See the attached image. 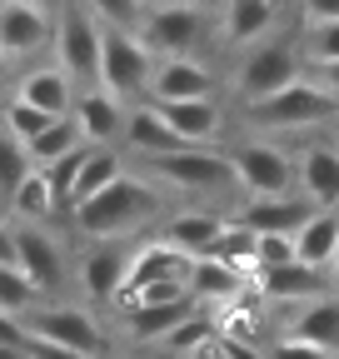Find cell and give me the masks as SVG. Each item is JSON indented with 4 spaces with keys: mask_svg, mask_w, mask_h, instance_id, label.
Returning a JSON list of instances; mask_svg holds the SVG:
<instances>
[{
    "mask_svg": "<svg viewBox=\"0 0 339 359\" xmlns=\"http://www.w3.org/2000/svg\"><path fill=\"white\" fill-rule=\"evenodd\" d=\"M100 50H105L100 15L85 0H65L60 15H55V65L80 90H90V85H100Z\"/></svg>",
    "mask_w": 339,
    "mask_h": 359,
    "instance_id": "4",
    "label": "cell"
},
{
    "mask_svg": "<svg viewBox=\"0 0 339 359\" xmlns=\"http://www.w3.org/2000/svg\"><path fill=\"white\" fill-rule=\"evenodd\" d=\"M305 45L294 40V35H270V40H260V45H249L244 50V60L235 65V100L240 105H254V100H270V95H279L284 85H294V80H305Z\"/></svg>",
    "mask_w": 339,
    "mask_h": 359,
    "instance_id": "3",
    "label": "cell"
},
{
    "mask_svg": "<svg viewBox=\"0 0 339 359\" xmlns=\"http://www.w3.org/2000/svg\"><path fill=\"white\" fill-rule=\"evenodd\" d=\"M215 339H220V320L209 309H195L160 349H165V359H205L209 349H215Z\"/></svg>",
    "mask_w": 339,
    "mask_h": 359,
    "instance_id": "29",
    "label": "cell"
},
{
    "mask_svg": "<svg viewBox=\"0 0 339 359\" xmlns=\"http://www.w3.org/2000/svg\"><path fill=\"white\" fill-rule=\"evenodd\" d=\"M195 309H200V304L185 294V299H165V304H125V309H115V314H120L125 334H130L135 344H155V349H160Z\"/></svg>",
    "mask_w": 339,
    "mask_h": 359,
    "instance_id": "18",
    "label": "cell"
},
{
    "mask_svg": "<svg viewBox=\"0 0 339 359\" xmlns=\"http://www.w3.org/2000/svg\"><path fill=\"white\" fill-rule=\"evenodd\" d=\"M130 250L135 245H125V240H95L90 250L80 255V269H75V280H80V294L95 304H110L120 299L125 290V275H130Z\"/></svg>",
    "mask_w": 339,
    "mask_h": 359,
    "instance_id": "10",
    "label": "cell"
},
{
    "mask_svg": "<svg viewBox=\"0 0 339 359\" xmlns=\"http://www.w3.org/2000/svg\"><path fill=\"white\" fill-rule=\"evenodd\" d=\"M55 120H60V115H46V110L25 105V100H11V105H0V130H6V135H15L20 145L40 140V135H46Z\"/></svg>",
    "mask_w": 339,
    "mask_h": 359,
    "instance_id": "32",
    "label": "cell"
},
{
    "mask_svg": "<svg viewBox=\"0 0 339 359\" xmlns=\"http://www.w3.org/2000/svg\"><path fill=\"white\" fill-rule=\"evenodd\" d=\"M310 75L329 90V95H339V60H329V65H310Z\"/></svg>",
    "mask_w": 339,
    "mask_h": 359,
    "instance_id": "43",
    "label": "cell"
},
{
    "mask_svg": "<svg viewBox=\"0 0 339 359\" xmlns=\"http://www.w3.org/2000/svg\"><path fill=\"white\" fill-rule=\"evenodd\" d=\"M254 294L270 299V304H294V309H300V304H310L319 294H334V275H329V269L289 259V264L260 269V275H254Z\"/></svg>",
    "mask_w": 339,
    "mask_h": 359,
    "instance_id": "12",
    "label": "cell"
},
{
    "mask_svg": "<svg viewBox=\"0 0 339 359\" xmlns=\"http://www.w3.org/2000/svg\"><path fill=\"white\" fill-rule=\"evenodd\" d=\"M50 40H55V20H50V11L25 6V0H6V11H0V60L40 55Z\"/></svg>",
    "mask_w": 339,
    "mask_h": 359,
    "instance_id": "14",
    "label": "cell"
},
{
    "mask_svg": "<svg viewBox=\"0 0 339 359\" xmlns=\"http://www.w3.org/2000/svg\"><path fill=\"white\" fill-rule=\"evenodd\" d=\"M145 40V50L155 60H175V55H190L195 45L205 40V11L190 6V0H180V6H160L145 15V25L135 30Z\"/></svg>",
    "mask_w": 339,
    "mask_h": 359,
    "instance_id": "9",
    "label": "cell"
},
{
    "mask_svg": "<svg viewBox=\"0 0 339 359\" xmlns=\"http://www.w3.org/2000/svg\"><path fill=\"white\" fill-rule=\"evenodd\" d=\"M205 359H270L260 344H249V339H235V334H220L215 349H209Z\"/></svg>",
    "mask_w": 339,
    "mask_h": 359,
    "instance_id": "39",
    "label": "cell"
},
{
    "mask_svg": "<svg viewBox=\"0 0 339 359\" xmlns=\"http://www.w3.org/2000/svg\"><path fill=\"white\" fill-rule=\"evenodd\" d=\"M305 25H334L339 20V0H300Z\"/></svg>",
    "mask_w": 339,
    "mask_h": 359,
    "instance_id": "40",
    "label": "cell"
},
{
    "mask_svg": "<svg viewBox=\"0 0 339 359\" xmlns=\"http://www.w3.org/2000/svg\"><path fill=\"white\" fill-rule=\"evenodd\" d=\"M15 264L20 275L40 290V299L65 285V250L46 224H15Z\"/></svg>",
    "mask_w": 339,
    "mask_h": 359,
    "instance_id": "11",
    "label": "cell"
},
{
    "mask_svg": "<svg viewBox=\"0 0 339 359\" xmlns=\"http://www.w3.org/2000/svg\"><path fill=\"white\" fill-rule=\"evenodd\" d=\"M0 344H20V349H30L25 320H15V314H0Z\"/></svg>",
    "mask_w": 339,
    "mask_h": 359,
    "instance_id": "41",
    "label": "cell"
},
{
    "mask_svg": "<svg viewBox=\"0 0 339 359\" xmlns=\"http://www.w3.org/2000/svg\"><path fill=\"white\" fill-rule=\"evenodd\" d=\"M125 145H130L140 160H155V155H170V150H185V140L165 125V115H160L150 100L130 105V115H125Z\"/></svg>",
    "mask_w": 339,
    "mask_h": 359,
    "instance_id": "25",
    "label": "cell"
},
{
    "mask_svg": "<svg viewBox=\"0 0 339 359\" xmlns=\"http://www.w3.org/2000/svg\"><path fill=\"white\" fill-rule=\"evenodd\" d=\"M244 125L254 135H289V130H314L324 120H339V95H329V90L305 70V80L284 85L279 95L270 100H254V105H240Z\"/></svg>",
    "mask_w": 339,
    "mask_h": 359,
    "instance_id": "2",
    "label": "cell"
},
{
    "mask_svg": "<svg viewBox=\"0 0 339 359\" xmlns=\"http://www.w3.org/2000/svg\"><path fill=\"white\" fill-rule=\"evenodd\" d=\"M35 304H40V290L20 275V264H0V314H15V320H25Z\"/></svg>",
    "mask_w": 339,
    "mask_h": 359,
    "instance_id": "34",
    "label": "cell"
},
{
    "mask_svg": "<svg viewBox=\"0 0 339 359\" xmlns=\"http://www.w3.org/2000/svg\"><path fill=\"white\" fill-rule=\"evenodd\" d=\"M0 264H15V224L0 219Z\"/></svg>",
    "mask_w": 339,
    "mask_h": 359,
    "instance_id": "44",
    "label": "cell"
},
{
    "mask_svg": "<svg viewBox=\"0 0 339 359\" xmlns=\"http://www.w3.org/2000/svg\"><path fill=\"white\" fill-rule=\"evenodd\" d=\"M220 95V80L205 60L195 55H175V60H160L155 80H150V100L155 105H180V100H215Z\"/></svg>",
    "mask_w": 339,
    "mask_h": 359,
    "instance_id": "13",
    "label": "cell"
},
{
    "mask_svg": "<svg viewBox=\"0 0 339 359\" xmlns=\"http://www.w3.org/2000/svg\"><path fill=\"white\" fill-rule=\"evenodd\" d=\"M25 334L40 339V344H60V349H75V354H90V359L105 354V325H100V314L90 304L40 299L25 314Z\"/></svg>",
    "mask_w": 339,
    "mask_h": 359,
    "instance_id": "7",
    "label": "cell"
},
{
    "mask_svg": "<svg viewBox=\"0 0 339 359\" xmlns=\"http://www.w3.org/2000/svg\"><path fill=\"white\" fill-rule=\"evenodd\" d=\"M300 160V195L314 210H339V145H305Z\"/></svg>",
    "mask_w": 339,
    "mask_h": 359,
    "instance_id": "21",
    "label": "cell"
},
{
    "mask_svg": "<svg viewBox=\"0 0 339 359\" xmlns=\"http://www.w3.org/2000/svg\"><path fill=\"white\" fill-rule=\"evenodd\" d=\"M190 6H200V11H205V6H225V0H190Z\"/></svg>",
    "mask_w": 339,
    "mask_h": 359,
    "instance_id": "48",
    "label": "cell"
},
{
    "mask_svg": "<svg viewBox=\"0 0 339 359\" xmlns=\"http://www.w3.org/2000/svg\"><path fill=\"white\" fill-rule=\"evenodd\" d=\"M265 354H270V359H339L334 349H319V344H310V339H294V334H275Z\"/></svg>",
    "mask_w": 339,
    "mask_h": 359,
    "instance_id": "37",
    "label": "cell"
},
{
    "mask_svg": "<svg viewBox=\"0 0 339 359\" xmlns=\"http://www.w3.org/2000/svg\"><path fill=\"white\" fill-rule=\"evenodd\" d=\"M160 185L155 180H140V175H120L110 190H100L95 200H85L70 224L85 235V240H125V235H140L145 224L160 215Z\"/></svg>",
    "mask_w": 339,
    "mask_h": 359,
    "instance_id": "1",
    "label": "cell"
},
{
    "mask_svg": "<svg viewBox=\"0 0 339 359\" xmlns=\"http://www.w3.org/2000/svg\"><path fill=\"white\" fill-rule=\"evenodd\" d=\"M155 55L145 50V40L135 30H110L105 25V50H100V90H110L115 100H150L155 80Z\"/></svg>",
    "mask_w": 339,
    "mask_h": 359,
    "instance_id": "8",
    "label": "cell"
},
{
    "mask_svg": "<svg viewBox=\"0 0 339 359\" xmlns=\"http://www.w3.org/2000/svg\"><path fill=\"white\" fill-rule=\"evenodd\" d=\"M125 115H130L125 100H115L110 90H100V85L80 90L75 110H70V120L85 135V145H115V140H125Z\"/></svg>",
    "mask_w": 339,
    "mask_h": 359,
    "instance_id": "19",
    "label": "cell"
},
{
    "mask_svg": "<svg viewBox=\"0 0 339 359\" xmlns=\"http://www.w3.org/2000/svg\"><path fill=\"white\" fill-rule=\"evenodd\" d=\"M329 60H339V20L310 25V35H305V65H329Z\"/></svg>",
    "mask_w": 339,
    "mask_h": 359,
    "instance_id": "36",
    "label": "cell"
},
{
    "mask_svg": "<svg viewBox=\"0 0 339 359\" xmlns=\"http://www.w3.org/2000/svg\"><path fill=\"white\" fill-rule=\"evenodd\" d=\"M140 6H145V15H150V11H160V6H180V0H140Z\"/></svg>",
    "mask_w": 339,
    "mask_h": 359,
    "instance_id": "46",
    "label": "cell"
},
{
    "mask_svg": "<svg viewBox=\"0 0 339 359\" xmlns=\"http://www.w3.org/2000/svg\"><path fill=\"white\" fill-rule=\"evenodd\" d=\"M120 175H125V160L115 155V145H90V155H85V165H80V180H75V190H70V215L85 200H95L100 190H110Z\"/></svg>",
    "mask_w": 339,
    "mask_h": 359,
    "instance_id": "28",
    "label": "cell"
},
{
    "mask_svg": "<svg viewBox=\"0 0 339 359\" xmlns=\"http://www.w3.org/2000/svg\"><path fill=\"white\" fill-rule=\"evenodd\" d=\"M225 230H230V215L225 210H180V215H170L160 224L155 240H165V245H175L180 255L200 259V255H209V250L220 245Z\"/></svg>",
    "mask_w": 339,
    "mask_h": 359,
    "instance_id": "17",
    "label": "cell"
},
{
    "mask_svg": "<svg viewBox=\"0 0 339 359\" xmlns=\"http://www.w3.org/2000/svg\"><path fill=\"white\" fill-rule=\"evenodd\" d=\"M334 145H339V120H334Z\"/></svg>",
    "mask_w": 339,
    "mask_h": 359,
    "instance_id": "51",
    "label": "cell"
},
{
    "mask_svg": "<svg viewBox=\"0 0 339 359\" xmlns=\"http://www.w3.org/2000/svg\"><path fill=\"white\" fill-rule=\"evenodd\" d=\"M339 255V210H314L300 235H294V259L300 264H314V269H329Z\"/></svg>",
    "mask_w": 339,
    "mask_h": 359,
    "instance_id": "27",
    "label": "cell"
},
{
    "mask_svg": "<svg viewBox=\"0 0 339 359\" xmlns=\"http://www.w3.org/2000/svg\"><path fill=\"white\" fill-rule=\"evenodd\" d=\"M11 210H15L20 224H50L55 215H65L60 200H55V190H50V175L46 170H30V180L11 195Z\"/></svg>",
    "mask_w": 339,
    "mask_h": 359,
    "instance_id": "30",
    "label": "cell"
},
{
    "mask_svg": "<svg viewBox=\"0 0 339 359\" xmlns=\"http://www.w3.org/2000/svg\"><path fill=\"white\" fill-rule=\"evenodd\" d=\"M30 359H90V354H75V349H60V344H40V339H30Z\"/></svg>",
    "mask_w": 339,
    "mask_h": 359,
    "instance_id": "42",
    "label": "cell"
},
{
    "mask_svg": "<svg viewBox=\"0 0 339 359\" xmlns=\"http://www.w3.org/2000/svg\"><path fill=\"white\" fill-rule=\"evenodd\" d=\"M190 299L200 304V309H225V304H235L249 285H254V275H244L240 264H230V259H215V255H200V259H190Z\"/></svg>",
    "mask_w": 339,
    "mask_h": 359,
    "instance_id": "16",
    "label": "cell"
},
{
    "mask_svg": "<svg viewBox=\"0 0 339 359\" xmlns=\"http://www.w3.org/2000/svg\"><path fill=\"white\" fill-rule=\"evenodd\" d=\"M75 95H80V85L60 65H35V70H25L15 80V100L46 110V115H70L75 110Z\"/></svg>",
    "mask_w": 339,
    "mask_h": 359,
    "instance_id": "22",
    "label": "cell"
},
{
    "mask_svg": "<svg viewBox=\"0 0 339 359\" xmlns=\"http://www.w3.org/2000/svg\"><path fill=\"white\" fill-rule=\"evenodd\" d=\"M314 215V205L305 200V195H254V200H244L230 219L235 224H244L249 235H300V224Z\"/></svg>",
    "mask_w": 339,
    "mask_h": 359,
    "instance_id": "15",
    "label": "cell"
},
{
    "mask_svg": "<svg viewBox=\"0 0 339 359\" xmlns=\"http://www.w3.org/2000/svg\"><path fill=\"white\" fill-rule=\"evenodd\" d=\"M0 95H6V60H0Z\"/></svg>",
    "mask_w": 339,
    "mask_h": 359,
    "instance_id": "50",
    "label": "cell"
},
{
    "mask_svg": "<svg viewBox=\"0 0 339 359\" xmlns=\"http://www.w3.org/2000/svg\"><path fill=\"white\" fill-rule=\"evenodd\" d=\"M165 280H180L185 285L190 280V255H180L175 245H165V240H145V245L130 250V275H125L120 299L145 290V285H165Z\"/></svg>",
    "mask_w": 339,
    "mask_h": 359,
    "instance_id": "20",
    "label": "cell"
},
{
    "mask_svg": "<svg viewBox=\"0 0 339 359\" xmlns=\"http://www.w3.org/2000/svg\"><path fill=\"white\" fill-rule=\"evenodd\" d=\"M30 150L15 140V135H6V130H0V200H6L11 205V195L25 185V180H30Z\"/></svg>",
    "mask_w": 339,
    "mask_h": 359,
    "instance_id": "33",
    "label": "cell"
},
{
    "mask_svg": "<svg viewBox=\"0 0 339 359\" xmlns=\"http://www.w3.org/2000/svg\"><path fill=\"white\" fill-rule=\"evenodd\" d=\"M294 259V240L289 235H260V250H254V275L260 269H275V264H289Z\"/></svg>",
    "mask_w": 339,
    "mask_h": 359,
    "instance_id": "38",
    "label": "cell"
},
{
    "mask_svg": "<svg viewBox=\"0 0 339 359\" xmlns=\"http://www.w3.org/2000/svg\"><path fill=\"white\" fill-rule=\"evenodd\" d=\"M0 359H30V349H20V344H0Z\"/></svg>",
    "mask_w": 339,
    "mask_h": 359,
    "instance_id": "45",
    "label": "cell"
},
{
    "mask_svg": "<svg viewBox=\"0 0 339 359\" xmlns=\"http://www.w3.org/2000/svg\"><path fill=\"white\" fill-rule=\"evenodd\" d=\"M279 334H294V339H310V344H319V349H334L339 354V294H319V299H310V304H300L284 320V330Z\"/></svg>",
    "mask_w": 339,
    "mask_h": 359,
    "instance_id": "26",
    "label": "cell"
},
{
    "mask_svg": "<svg viewBox=\"0 0 339 359\" xmlns=\"http://www.w3.org/2000/svg\"><path fill=\"white\" fill-rule=\"evenodd\" d=\"M279 0H225V20H220V40L230 50H249L275 30Z\"/></svg>",
    "mask_w": 339,
    "mask_h": 359,
    "instance_id": "24",
    "label": "cell"
},
{
    "mask_svg": "<svg viewBox=\"0 0 339 359\" xmlns=\"http://www.w3.org/2000/svg\"><path fill=\"white\" fill-rule=\"evenodd\" d=\"M95 15H100V25H110V30H140L145 25V6L140 0H85Z\"/></svg>",
    "mask_w": 339,
    "mask_h": 359,
    "instance_id": "35",
    "label": "cell"
},
{
    "mask_svg": "<svg viewBox=\"0 0 339 359\" xmlns=\"http://www.w3.org/2000/svg\"><path fill=\"white\" fill-rule=\"evenodd\" d=\"M155 105V100H150ZM160 115H165V125L180 135L185 145H195V150H209L220 140V130H225V110H220V100H180V105H155Z\"/></svg>",
    "mask_w": 339,
    "mask_h": 359,
    "instance_id": "23",
    "label": "cell"
},
{
    "mask_svg": "<svg viewBox=\"0 0 339 359\" xmlns=\"http://www.w3.org/2000/svg\"><path fill=\"white\" fill-rule=\"evenodd\" d=\"M80 145H85V135H80V125H75L70 115H60V120H55V125H50L46 135H40V140H30L25 150H30V165H35V170H50L55 160L75 155Z\"/></svg>",
    "mask_w": 339,
    "mask_h": 359,
    "instance_id": "31",
    "label": "cell"
},
{
    "mask_svg": "<svg viewBox=\"0 0 339 359\" xmlns=\"http://www.w3.org/2000/svg\"><path fill=\"white\" fill-rule=\"evenodd\" d=\"M230 155L235 185L254 200V195H300V160L294 150L275 145L270 135H254V140H240Z\"/></svg>",
    "mask_w": 339,
    "mask_h": 359,
    "instance_id": "5",
    "label": "cell"
},
{
    "mask_svg": "<svg viewBox=\"0 0 339 359\" xmlns=\"http://www.w3.org/2000/svg\"><path fill=\"white\" fill-rule=\"evenodd\" d=\"M25 6H40V11H50V6H65V0H25Z\"/></svg>",
    "mask_w": 339,
    "mask_h": 359,
    "instance_id": "47",
    "label": "cell"
},
{
    "mask_svg": "<svg viewBox=\"0 0 339 359\" xmlns=\"http://www.w3.org/2000/svg\"><path fill=\"white\" fill-rule=\"evenodd\" d=\"M329 275H334V285H339V255H334V264H329Z\"/></svg>",
    "mask_w": 339,
    "mask_h": 359,
    "instance_id": "49",
    "label": "cell"
},
{
    "mask_svg": "<svg viewBox=\"0 0 339 359\" xmlns=\"http://www.w3.org/2000/svg\"><path fill=\"white\" fill-rule=\"evenodd\" d=\"M145 170H150V180L160 190H180V195H230V190H240L225 150H195V145H185V150H170V155L145 160Z\"/></svg>",
    "mask_w": 339,
    "mask_h": 359,
    "instance_id": "6",
    "label": "cell"
}]
</instances>
